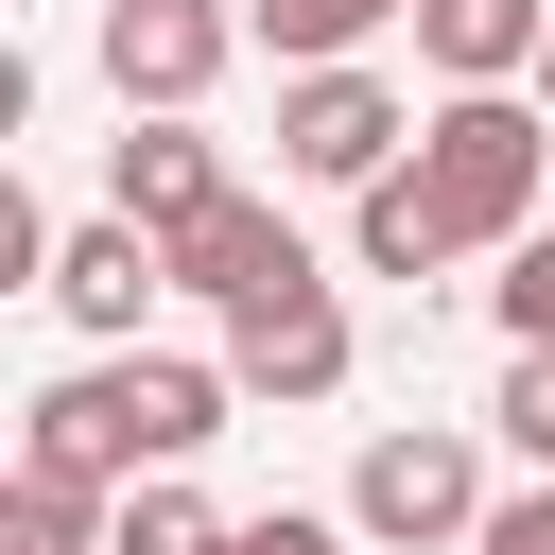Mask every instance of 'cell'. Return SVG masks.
<instances>
[{"label": "cell", "instance_id": "6da1fadb", "mask_svg": "<svg viewBox=\"0 0 555 555\" xmlns=\"http://www.w3.org/2000/svg\"><path fill=\"white\" fill-rule=\"evenodd\" d=\"M538 173H555V104H520V87H451L416 121V191L451 243H538Z\"/></svg>", "mask_w": 555, "mask_h": 555}, {"label": "cell", "instance_id": "7a4b0ae2", "mask_svg": "<svg viewBox=\"0 0 555 555\" xmlns=\"http://www.w3.org/2000/svg\"><path fill=\"white\" fill-rule=\"evenodd\" d=\"M399 156H416V104L382 69H295L278 87V173L295 191H382Z\"/></svg>", "mask_w": 555, "mask_h": 555}, {"label": "cell", "instance_id": "3957f363", "mask_svg": "<svg viewBox=\"0 0 555 555\" xmlns=\"http://www.w3.org/2000/svg\"><path fill=\"white\" fill-rule=\"evenodd\" d=\"M347 538H382V555L486 538V451H468V434H382V451L347 468Z\"/></svg>", "mask_w": 555, "mask_h": 555}, {"label": "cell", "instance_id": "277c9868", "mask_svg": "<svg viewBox=\"0 0 555 555\" xmlns=\"http://www.w3.org/2000/svg\"><path fill=\"white\" fill-rule=\"evenodd\" d=\"M243 52V0H104V87L121 121H191Z\"/></svg>", "mask_w": 555, "mask_h": 555}, {"label": "cell", "instance_id": "5b68a950", "mask_svg": "<svg viewBox=\"0 0 555 555\" xmlns=\"http://www.w3.org/2000/svg\"><path fill=\"white\" fill-rule=\"evenodd\" d=\"M225 382L278 399V416H295V399H347V295H330V260H295L278 295L225 312Z\"/></svg>", "mask_w": 555, "mask_h": 555}, {"label": "cell", "instance_id": "8992f818", "mask_svg": "<svg viewBox=\"0 0 555 555\" xmlns=\"http://www.w3.org/2000/svg\"><path fill=\"white\" fill-rule=\"evenodd\" d=\"M17 486H69V503H121L139 486V416H121L104 364H69V382L17 399Z\"/></svg>", "mask_w": 555, "mask_h": 555}, {"label": "cell", "instance_id": "52a82bcc", "mask_svg": "<svg viewBox=\"0 0 555 555\" xmlns=\"http://www.w3.org/2000/svg\"><path fill=\"white\" fill-rule=\"evenodd\" d=\"M173 295V243L156 225H121V208H87L69 243H52V312L87 330V347H139V312Z\"/></svg>", "mask_w": 555, "mask_h": 555}, {"label": "cell", "instance_id": "ba28073f", "mask_svg": "<svg viewBox=\"0 0 555 555\" xmlns=\"http://www.w3.org/2000/svg\"><path fill=\"white\" fill-rule=\"evenodd\" d=\"M225 191H243V173H225L191 121H121V156H104V208H121V225H156V243H173V225H208Z\"/></svg>", "mask_w": 555, "mask_h": 555}, {"label": "cell", "instance_id": "9c48e42d", "mask_svg": "<svg viewBox=\"0 0 555 555\" xmlns=\"http://www.w3.org/2000/svg\"><path fill=\"white\" fill-rule=\"evenodd\" d=\"M555 0H416V69L434 87H538Z\"/></svg>", "mask_w": 555, "mask_h": 555}, {"label": "cell", "instance_id": "30bf717a", "mask_svg": "<svg viewBox=\"0 0 555 555\" xmlns=\"http://www.w3.org/2000/svg\"><path fill=\"white\" fill-rule=\"evenodd\" d=\"M295 260H312V243H295V225L260 208V191H225L208 225H173V295H208V312H243V295H278Z\"/></svg>", "mask_w": 555, "mask_h": 555}, {"label": "cell", "instance_id": "8fae6325", "mask_svg": "<svg viewBox=\"0 0 555 555\" xmlns=\"http://www.w3.org/2000/svg\"><path fill=\"white\" fill-rule=\"evenodd\" d=\"M104 382H121V416H139V486H156V468H191V451L225 434V399H243L225 364H173V347H121Z\"/></svg>", "mask_w": 555, "mask_h": 555}, {"label": "cell", "instance_id": "7c38bea8", "mask_svg": "<svg viewBox=\"0 0 555 555\" xmlns=\"http://www.w3.org/2000/svg\"><path fill=\"white\" fill-rule=\"evenodd\" d=\"M347 260H364V278H451V260H468V243L434 225V191H416V156H399L382 191H347Z\"/></svg>", "mask_w": 555, "mask_h": 555}, {"label": "cell", "instance_id": "4fadbf2b", "mask_svg": "<svg viewBox=\"0 0 555 555\" xmlns=\"http://www.w3.org/2000/svg\"><path fill=\"white\" fill-rule=\"evenodd\" d=\"M382 17H416V0H243V35H260L278 69H364Z\"/></svg>", "mask_w": 555, "mask_h": 555}, {"label": "cell", "instance_id": "5bb4252c", "mask_svg": "<svg viewBox=\"0 0 555 555\" xmlns=\"http://www.w3.org/2000/svg\"><path fill=\"white\" fill-rule=\"evenodd\" d=\"M104 555H225V520H208V486H191V468H156V486H121Z\"/></svg>", "mask_w": 555, "mask_h": 555}, {"label": "cell", "instance_id": "9a60e30c", "mask_svg": "<svg viewBox=\"0 0 555 555\" xmlns=\"http://www.w3.org/2000/svg\"><path fill=\"white\" fill-rule=\"evenodd\" d=\"M486 434L555 486V347H503V399H486Z\"/></svg>", "mask_w": 555, "mask_h": 555}, {"label": "cell", "instance_id": "2e32d148", "mask_svg": "<svg viewBox=\"0 0 555 555\" xmlns=\"http://www.w3.org/2000/svg\"><path fill=\"white\" fill-rule=\"evenodd\" d=\"M486 295H503V347H555V225H538V243H503V278H486Z\"/></svg>", "mask_w": 555, "mask_h": 555}, {"label": "cell", "instance_id": "e0dca14e", "mask_svg": "<svg viewBox=\"0 0 555 555\" xmlns=\"http://www.w3.org/2000/svg\"><path fill=\"white\" fill-rule=\"evenodd\" d=\"M468 555H555V486H520V503H486V538Z\"/></svg>", "mask_w": 555, "mask_h": 555}, {"label": "cell", "instance_id": "ac0fdd59", "mask_svg": "<svg viewBox=\"0 0 555 555\" xmlns=\"http://www.w3.org/2000/svg\"><path fill=\"white\" fill-rule=\"evenodd\" d=\"M225 555H347V538H330V520H295V503H278V520H225Z\"/></svg>", "mask_w": 555, "mask_h": 555}, {"label": "cell", "instance_id": "d6986e66", "mask_svg": "<svg viewBox=\"0 0 555 555\" xmlns=\"http://www.w3.org/2000/svg\"><path fill=\"white\" fill-rule=\"evenodd\" d=\"M538 104H555V52H538Z\"/></svg>", "mask_w": 555, "mask_h": 555}]
</instances>
